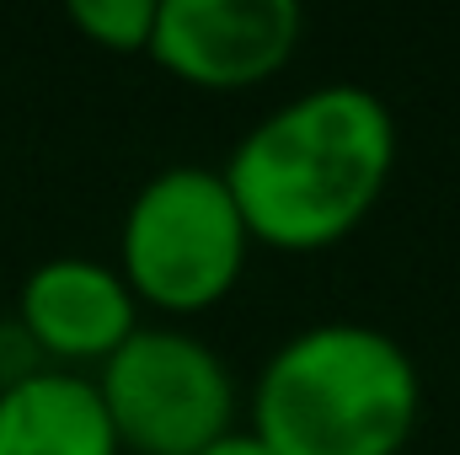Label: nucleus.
<instances>
[{"label": "nucleus", "instance_id": "f257e3e1", "mask_svg": "<svg viewBox=\"0 0 460 455\" xmlns=\"http://www.w3.org/2000/svg\"><path fill=\"white\" fill-rule=\"evenodd\" d=\"M396 145V113L380 92L322 81L257 118L220 172L252 246L322 252L375 215Z\"/></svg>", "mask_w": 460, "mask_h": 455}, {"label": "nucleus", "instance_id": "f03ea898", "mask_svg": "<svg viewBox=\"0 0 460 455\" xmlns=\"http://www.w3.org/2000/svg\"><path fill=\"white\" fill-rule=\"evenodd\" d=\"M423 424V370L369 322H311L262 359L252 434L273 455H402Z\"/></svg>", "mask_w": 460, "mask_h": 455}, {"label": "nucleus", "instance_id": "7ed1b4c3", "mask_svg": "<svg viewBox=\"0 0 460 455\" xmlns=\"http://www.w3.org/2000/svg\"><path fill=\"white\" fill-rule=\"evenodd\" d=\"M252 236L220 166L172 161L150 172L118 220V273L139 306L199 317L246 273Z\"/></svg>", "mask_w": 460, "mask_h": 455}, {"label": "nucleus", "instance_id": "20e7f679", "mask_svg": "<svg viewBox=\"0 0 460 455\" xmlns=\"http://www.w3.org/2000/svg\"><path fill=\"white\" fill-rule=\"evenodd\" d=\"M92 380L118 445L134 455H199L235 429L230 364L177 322H139Z\"/></svg>", "mask_w": 460, "mask_h": 455}, {"label": "nucleus", "instance_id": "39448f33", "mask_svg": "<svg viewBox=\"0 0 460 455\" xmlns=\"http://www.w3.org/2000/svg\"><path fill=\"white\" fill-rule=\"evenodd\" d=\"M305 38V11L295 0H161L150 59L177 81L241 92L279 76Z\"/></svg>", "mask_w": 460, "mask_h": 455}, {"label": "nucleus", "instance_id": "423d86ee", "mask_svg": "<svg viewBox=\"0 0 460 455\" xmlns=\"http://www.w3.org/2000/svg\"><path fill=\"white\" fill-rule=\"evenodd\" d=\"M16 322L38 343L43 364L81 370L113 359L128 343V333L139 327V300L123 284L118 263L59 252L27 268L16 290Z\"/></svg>", "mask_w": 460, "mask_h": 455}, {"label": "nucleus", "instance_id": "0eeeda50", "mask_svg": "<svg viewBox=\"0 0 460 455\" xmlns=\"http://www.w3.org/2000/svg\"><path fill=\"white\" fill-rule=\"evenodd\" d=\"M0 455H123V445L97 380L43 364L0 391Z\"/></svg>", "mask_w": 460, "mask_h": 455}, {"label": "nucleus", "instance_id": "6e6552de", "mask_svg": "<svg viewBox=\"0 0 460 455\" xmlns=\"http://www.w3.org/2000/svg\"><path fill=\"white\" fill-rule=\"evenodd\" d=\"M155 5L161 0H70L65 16L113 54H145L150 32H155Z\"/></svg>", "mask_w": 460, "mask_h": 455}, {"label": "nucleus", "instance_id": "1a4fd4ad", "mask_svg": "<svg viewBox=\"0 0 460 455\" xmlns=\"http://www.w3.org/2000/svg\"><path fill=\"white\" fill-rule=\"evenodd\" d=\"M32 370H43L38 343L27 338V327H22L16 317H0V391H5V386H16V380H22V375H32Z\"/></svg>", "mask_w": 460, "mask_h": 455}, {"label": "nucleus", "instance_id": "9d476101", "mask_svg": "<svg viewBox=\"0 0 460 455\" xmlns=\"http://www.w3.org/2000/svg\"><path fill=\"white\" fill-rule=\"evenodd\" d=\"M199 455H273V451H268V445H262V440L252 434V424H246V429L235 424L230 434H220L215 445H204V451H199Z\"/></svg>", "mask_w": 460, "mask_h": 455}]
</instances>
